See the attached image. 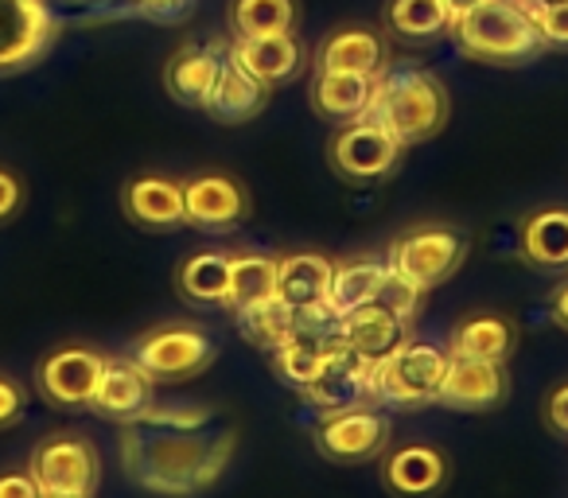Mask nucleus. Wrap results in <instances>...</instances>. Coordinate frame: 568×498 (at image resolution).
Wrapping results in <instances>:
<instances>
[{
	"label": "nucleus",
	"mask_w": 568,
	"mask_h": 498,
	"mask_svg": "<svg viewBox=\"0 0 568 498\" xmlns=\"http://www.w3.org/2000/svg\"><path fill=\"white\" fill-rule=\"evenodd\" d=\"M234 444V425L211 405H149L121 428V467L152 495L187 498L219 482Z\"/></svg>",
	"instance_id": "nucleus-1"
},
{
	"label": "nucleus",
	"mask_w": 568,
	"mask_h": 498,
	"mask_svg": "<svg viewBox=\"0 0 568 498\" xmlns=\"http://www.w3.org/2000/svg\"><path fill=\"white\" fill-rule=\"evenodd\" d=\"M452 118V94L440 74L425 71L417 63L386 67L374 87V102L366 110V121L382 125L402 149H413L420 141H433Z\"/></svg>",
	"instance_id": "nucleus-2"
},
{
	"label": "nucleus",
	"mask_w": 568,
	"mask_h": 498,
	"mask_svg": "<svg viewBox=\"0 0 568 498\" xmlns=\"http://www.w3.org/2000/svg\"><path fill=\"white\" fill-rule=\"evenodd\" d=\"M452 35L467 59L490 67H521L545 51L534 17L521 0H483L479 9L452 24Z\"/></svg>",
	"instance_id": "nucleus-3"
},
{
	"label": "nucleus",
	"mask_w": 568,
	"mask_h": 498,
	"mask_svg": "<svg viewBox=\"0 0 568 498\" xmlns=\"http://www.w3.org/2000/svg\"><path fill=\"white\" fill-rule=\"evenodd\" d=\"M464 262H467V234L456 226H444V222L405 230L402 237H394V245H389L386 254L394 281H402L417 296L433 293L436 285L456 277V270Z\"/></svg>",
	"instance_id": "nucleus-4"
},
{
	"label": "nucleus",
	"mask_w": 568,
	"mask_h": 498,
	"mask_svg": "<svg viewBox=\"0 0 568 498\" xmlns=\"http://www.w3.org/2000/svg\"><path fill=\"white\" fill-rule=\"evenodd\" d=\"M59 35L63 20L51 0H0V79L40 67Z\"/></svg>",
	"instance_id": "nucleus-5"
},
{
	"label": "nucleus",
	"mask_w": 568,
	"mask_h": 498,
	"mask_svg": "<svg viewBox=\"0 0 568 498\" xmlns=\"http://www.w3.org/2000/svg\"><path fill=\"white\" fill-rule=\"evenodd\" d=\"M444 370H448V350H440L436 343L405 339L394 355L374 363V402L405 405V409L433 405Z\"/></svg>",
	"instance_id": "nucleus-6"
},
{
	"label": "nucleus",
	"mask_w": 568,
	"mask_h": 498,
	"mask_svg": "<svg viewBox=\"0 0 568 498\" xmlns=\"http://www.w3.org/2000/svg\"><path fill=\"white\" fill-rule=\"evenodd\" d=\"M219 358V343L199 324H164L133 343V363L152 374V382H183L203 374Z\"/></svg>",
	"instance_id": "nucleus-7"
},
{
	"label": "nucleus",
	"mask_w": 568,
	"mask_h": 498,
	"mask_svg": "<svg viewBox=\"0 0 568 498\" xmlns=\"http://www.w3.org/2000/svg\"><path fill=\"white\" fill-rule=\"evenodd\" d=\"M402 152L405 149L386 129L363 118L335 129V136L327 141V164H332V172L339 180L366 187V183L389 180L397 172V164H402Z\"/></svg>",
	"instance_id": "nucleus-8"
},
{
	"label": "nucleus",
	"mask_w": 568,
	"mask_h": 498,
	"mask_svg": "<svg viewBox=\"0 0 568 498\" xmlns=\"http://www.w3.org/2000/svg\"><path fill=\"white\" fill-rule=\"evenodd\" d=\"M253 214V195L237 175L230 172H195L183 180V222L195 230H234L242 222H250Z\"/></svg>",
	"instance_id": "nucleus-9"
},
{
	"label": "nucleus",
	"mask_w": 568,
	"mask_h": 498,
	"mask_svg": "<svg viewBox=\"0 0 568 498\" xmlns=\"http://www.w3.org/2000/svg\"><path fill=\"white\" fill-rule=\"evenodd\" d=\"M28 471L40 482V490H82V495H94L98 479H102L98 448L87 436H74V433L43 436L32 448Z\"/></svg>",
	"instance_id": "nucleus-10"
},
{
	"label": "nucleus",
	"mask_w": 568,
	"mask_h": 498,
	"mask_svg": "<svg viewBox=\"0 0 568 498\" xmlns=\"http://www.w3.org/2000/svg\"><path fill=\"white\" fill-rule=\"evenodd\" d=\"M102 366L105 355H98L94 347H79V343L55 347L36 366V389L55 409H90Z\"/></svg>",
	"instance_id": "nucleus-11"
},
{
	"label": "nucleus",
	"mask_w": 568,
	"mask_h": 498,
	"mask_svg": "<svg viewBox=\"0 0 568 498\" xmlns=\"http://www.w3.org/2000/svg\"><path fill=\"white\" fill-rule=\"evenodd\" d=\"M389 417L378 409H343L327 413L316 425V451L332 464H366L389 448Z\"/></svg>",
	"instance_id": "nucleus-12"
},
{
	"label": "nucleus",
	"mask_w": 568,
	"mask_h": 498,
	"mask_svg": "<svg viewBox=\"0 0 568 498\" xmlns=\"http://www.w3.org/2000/svg\"><path fill=\"white\" fill-rule=\"evenodd\" d=\"M308 405L327 417V413H343V409H358V405L374 402V363L339 343V347L327 355L320 378L304 389Z\"/></svg>",
	"instance_id": "nucleus-13"
},
{
	"label": "nucleus",
	"mask_w": 568,
	"mask_h": 498,
	"mask_svg": "<svg viewBox=\"0 0 568 498\" xmlns=\"http://www.w3.org/2000/svg\"><path fill=\"white\" fill-rule=\"evenodd\" d=\"M510 394V374L506 363H479V358H452L448 355V370L444 382L436 389V402L444 409H459V413H483V409H498Z\"/></svg>",
	"instance_id": "nucleus-14"
},
{
	"label": "nucleus",
	"mask_w": 568,
	"mask_h": 498,
	"mask_svg": "<svg viewBox=\"0 0 568 498\" xmlns=\"http://www.w3.org/2000/svg\"><path fill=\"white\" fill-rule=\"evenodd\" d=\"M226 51L237 67H245V71H250L257 82H265V87H284V82H293L296 74L304 71V59H308V51H304V43L296 32L230 35Z\"/></svg>",
	"instance_id": "nucleus-15"
},
{
	"label": "nucleus",
	"mask_w": 568,
	"mask_h": 498,
	"mask_svg": "<svg viewBox=\"0 0 568 498\" xmlns=\"http://www.w3.org/2000/svg\"><path fill=\"white\" fill-rule=\"evenodd\" d=\"M121 211L133 226L168 234V230L187 226L183 222V180L160 172H144L121 187Z\"/></svg>",
	"instance_id": "nucleus-16"
},
{
	"label": "nucleus",
	"mask_w": 568,
	"mask_h": 498,
	"mask_svg": "<svg viewBox=\"0 0 568 498\" xmlns=\"http://www.w3.org/2000/svg\"><path fill=\"white\" fill-rule=\"evenodd\" d=\"M149 405H156V382L144 366L129 358H105L102 366V378H98V389H94V402L90 409L98 417H110V420H136Z\"/></svg>",
	"instance_id": "nucleus-17"
},
{
	"label": "nucleus",
	"mask_w": 568,
	"mask_h": 498,
	"mask_svg": "<svg viewBox=\"0 0 568 498\" xmlns=\"http://www.w3.org/2000/svg\"><path fill=\"white\" fill-rule=\"evenodd\" d=\"M339 335L355 355L382 363L389 358L405 339H409V316H402L397 308H389L386 301L363 304V308L339 316Z\"/></svg>",
	"instance_id": "nucleus-18"
},
{
	"label": "nucleus",
	"mask_w": 568,
	"mask_h": 498,
	"mask_svg": "<svg viewBox=\"0 0 568 498\" xmlns=\"http://www.w3.org/2000/svg\"><path fill=\"white\" fill-rule=\"evenodd\" d=\"M226 59V43H183L172 59L164 63V90L172 102L187 105V110H203L206 94H211L219 67Z\"/></svg>",
	"instance_id": "nucleus-19"
},
{
	"label": "nucleus",
	"mask_w": 568,
	"mask_h": 498,
	"mask_svg": "<svg viewBox=\"0 0 568 498\" xmlns=\"http://www.w3.org/2000/svg\"><path fill=\"white\" fill-rule=\"evenodd\" d=\"M389 67L386 35L366 24L335 28L316 51V71H343V74H371L378 79Z\"/></svg>",
	"instance_id": "nucleus-20"
},
{
	"label": "nucleus",
	"mask_w": 568,
	"mask_h": 498,
	"mask_svg": "<svg viewBox=\"0 0 568 498\" xmlns=\"http://www.w3.org/2000/svg\"><path fill=\"white\" fill-rule=\"evenodd\" d=\"M268 98H273V87L253 79V74L245 71V67H237L226 51V59H222V67H219V79H214L203 110L211 113L214 121H222V125H245V121L265 113Z\"/></svg>",
	"instance_id": "nucleus-21"
},
{
	"label": "nucleus",
	"mask_w": 568,
	"mask_h": 498,
	"mask_svg": "<svg viewBox=\"0 0 568 498\" xmlns=\"http://www.w3.org/2000/svg\"><path fill=\"white\" fill-rule=\"evenodd\" d=\"M518 257L534 273H568V206H541L521 218Z\"/></svg>",
	"instance_id": "nucleus-22"
},
{
	"label": "nucleus",
	"mask_w": 568,
	"mask_h": 498,
	"mask_svg": "<svg viewBox=\"0 0 568 498\" xmlns=\"http://www.w3.org/2000/svg\"><path fill=\"white\" fill-rule=\"evenodd\" d=\"M335 262L324 254H276V301L296 316L320 312L327 304Z\"/></svg>",
	"instance_id": "nucleus-23"
},
{
	"label": "nucleus",
	"mask_w": 568,
	"mask_h": 498,
	"mask_svg": "<svg viewBox=\"0 0 568 498\" xmlns=\"http://www.w3.org/2000/svg\"><path fill=\"white\" fill-rule=\"evenodd\" d=\"M374 87H378V79H371V74L316 71V79H312V110L327 125L363 121L374 102Z\"/></svg>",
	"instance_id": "nucleus-24"
},
{
	"label": "nucleus",
	"mask_w": 568,
	"mask_h": 498,
	"mask_svg": "<svg viewBox=\"0 0 568 498\" xmlns=\"http://www.w3.org/2000/svg\"><path fill=\"white\" fill-rule=\"evenodd\" d=\"M386 487L402 498H425L448 482V459L433 444H405L386 456Z\"/></svg>",
	"instance_id": "nucleus-25"
},
{
	"label": "nucleus",
	"mask_w": 568,
	"mask_h": 498,
	"mask_svg": "<svg viewBox=\"0 0 568 498\" xmlns=\"http://www.w3.org/2000/svg\"><path fill=\"white\" fill-rule=\"evenodd\" d=\"M518 347V332L506 316L495 312H471L452 327L448 355L452 358H479V363H510Z\"/></svg>",
	"instance_id": "nucleus-26"
},
{
	"label": "nucleus",
	"mask_w": 568,
	"mask_h": 498,
	"mask_svg": "<svg viewBox=\"0 0 568 498\" xmlns=\"http://www.w3.org/2000/svg\"><path fill=\"white\" fill-rule=\"evenodd\" d=\"M386 285H389L386 257H347V262H335L324 308L332 316H347V312L378 301L386 293Z\"/></svg>",
	"instance_id": "nucleus-27"
},
{
	"label": "nucleus",
	"mask_w": 568,
	"mask_h": 498,
	"mask_svg": "<svg viewBox=\"0 0 568 498\" xmlns=\"http://www.w3.org/2000/svg\"><path fill=\"white\" fill-rule=\"evenodd\" d=\"M230 257L226 250H199L187 254L175 270V293L191 308H222L230 285Z\"/></svg>",
	"instance_id": "nucleus-28"
},
{
	"label": "nucleus",
	"mask_w": 568,
	"mask_h": 498,
	"mask_svg": "<svg viewBox=\"0 0 568 498\" xmlns=\"http://www.w3.org/2000/svg\"><path fill=\"white\" fill-rule=\"evenodd\" d=\"M276 296V254H234L230 257V285H226V312H245L253 304H265Z\"/></svg>",
	"instance_id": "nucleus-29"
},
{
	"label": "nucleus",
	"mask_w": 568,
	"mask_h": 498,
	"mask_svg": "<svg viewBox=\"0 0 568 498\" xmlns=\"http://www.w3.org/2000/svg\"><path fill=\"white\" fill-rule=\"evenodd\" d=\"M230 35H276L296 32V0H230Z\"/></svg>",
	"instance_id": "nucleus-30"
},
{
	"label": "nucleus",
	"mask_w": 568,
	"mask_h": 498,
	"mask_svg": "<svg viewBox=\"0 0 568 498\" xmlns=\"http://www.w3.org/2000/svg\"><path fill=\"white\" fill-rule=\"evenodd\" d=\"M386 32L402 35V40H436V35L452 32V20L444 0H389Z\"/></svg>",
	"instance_id": "nucleus-31"
},
{
	"label": "nucleus",
	"mask_w": 568,
	"mask_h": 498,
	"mask_svg": "<svg viewBox=\"0 0 568 498\" xmlns=\"http://www.w3.org/2000/svg\"><path fill=\"white\" fill-rule=\"evenodd\" d=\"M296 319H301V316H296L288 304H281L273 296V301L253 304V308L237 312V332H242L257 350H268V355H273V350L284 347V343H288V335L296 332Z\"/></svg>",
	"instance_id": "nucleus-32"
},
{
	"label": "nucleus",
	"mask_w": 568,
	"mask_h": 498,
	"mask_svg": "<svg viewBox=\"0 0 568 498\" xmlns=\"http://www.w3.org/2000/svg\"><path fill=\"white\" fill-rule=\"evenodd\" d=\"M105 17H136V20H180L191 12L195 0H94Z\"/></svg>",
	"instance_id": "nucleus-33"
},
{
	"label": "nucleus",
	"mask_w": 568,
	"mask_h": 498,
	"mask_svg": "<svg viewBox=\"0 0 568 498\" xmlns=\"http://www.w3.org/2000/svg\"><path fill=\"white\" fill-rule=\"evenodd\" d=\"M537 24V35H541L545 51H568V0H557V4H541V9H529Z\"/></svg>",
	"instance_id": "nucleus-34"
},
{
	"label": "nucleus",
	"mask_w": 568,
	"mask_h": 498,
	"mask_svg": "<svg viewBox=\"0 0 568 498\" xmlns=\"http://www.w3.org/2000/svg\"><path fill=\"white\" fill-rule=\"evenodd\" d=\"M28 409V394L17 378L0 374V428H12Z\"/></svg>",
	"instance_id": "nucleus-35"
},
{
	"label": "nucleus",
	"mask_w": 568,
	"mask_h": 498,
	"mask_svg": "<svg viewBox=\"0 0 568 498\" xmlns=\"http://www.w3.org/2000/svg\"><path fill=\"white\" fill-rule=\"evenodd\" d=\"M24 180H20L12 167H4L0 164V226L4 222H12L20 214V206H24Z\"/></svg>",
	"instance_id": "nucleus-36"
},
{
	"label": "nucleus",
	"mask_w": 568,
	"mask_h": 498,
	"mask_svg": "<svg viewBox=\"0 0 568 498\" xmlns=\"http://www.w3.org/2000/svg\"><path fill=\"white\" fill-rule=\"evenodd\" d=\"M0 498H40L32 471H0Z\"/></svg>",
	"instance_id": "nucleus-37"
},
{
	"label": "nucleus",
	"mask_w": 568,
	"mask_h": 498,
	"mask_svg": "<svg viewBox=\"0 0 568 498\" xmlns=\"http://www.w3.org/2000/svg\"><path fill=\"white\" fill-rule=\"evenodd\" d=\"M545 425H549L552 433L568 436V382L552 389L549 402H545Z\"/></svg>",
	"instance_id": "nucleus-38"
},
{
	"label": "nucleus",
	"mask_w": 568,
	"mask_h": 498,
	"mask_svg": "<svg viewBox=\"0 0 568 498\" xmlns=\"http://www.w3.org/2000/svg\"><path fill=\"white\" fill-rule=\"evenodd\" d=\"M549 312H552V324L568 335V281L557 285V293H552V301H549Z\"/></svg>",
	"instance_id": "nucleus-39"
},
{
	"label": "nucleus",
	"mask_w": 568,
	"mask_h": 498,
	"mask_svg": "<svg viewBox=\"0 0 568 498\" xmlns=\"http://www.w3.org/2000/svg\"><path fill=\"white\" fill-rule=\"evenodd\" d=\"M479 4H483V0H444V9H448V20H452V24H456L459 17H467L471 9H479Z\"/></svg>",
	"instance_id": "nucleus-40"
},
{
	"label": "nucleus",
	"mask_w": 568,
	"mask_h": 498,
	"mask_svg": "<svg viewBox=\"0 0 568 498\" xmlns=\"http://www.w3.org/2000/svg\"><path fill=\"white\" fill-rule=\"evenodd\" d=\"M40 498H94V495H82V490H40Z\"/></svg>",
	"instance_id": "nucleus-41"
},
{
	"label": "nucleus",
	"mask_w": 568,
	"mask_h": 498,
	"mask_svg": "<svg viewBox=\"0 0 568 498\" xmlns=\"http://www.w3.org/2000/svg\"><path fill=\"white\" fill-rule=\"evenodd\" d=\"M526 9H541V4H557V0H521Z\"/></svg>",
	"instance_id": "nucleus-42"
}]
</instances>
